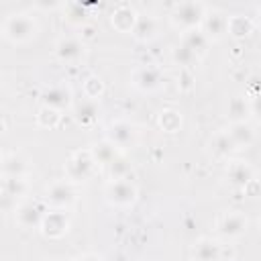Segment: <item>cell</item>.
<instances>
[{"mask_svg":"<svg viewBox=\"0 0 261 261\" xmlns=\"http://www.w3.org/2000/svg\"><path fill=\"white\" fill-rule=\"evenodd\" d=\"M179 43H184L188 49H192L200 59L206 55V51H208V47H210V41L204 37V33H202L200 29H192V31L181 33Z\"/></svg>","mask_w":261,"mask_h":261,"instance_id":"4316f807","label":"cell"},{"mask_svg":"<svg viewBox=\"0 0 261 261\" xmlns=\"http://www.w3.org/2000/svg\"><path fill=\"white\" fill-rule=\"evenodd\" d=\"M53 55L65 65H75L86 55V43L77 35H61L53 45Z\"/></svg>","mask_w":261,"mask_h":261,"instance_id":"52a82bcc","label":"cell"},{"mask_svg":"<svg viewBox=\"0 0 261 261\" xmlns=\"http://www.w3.org/2000/svg\"><path fill=\"white\" fill-rule=\"evenodd\" d=\"M208 147H210V153H212L216 159H226V161H228L230 155L237 151L234 145H232V141H230V137L226 135V130L214 133L212 139H210V143H208Z\"/></svg>","mask_w":261,"mask_h":261,"instance_id":"cb8c5ba5","label":"cell"},{"mask_svg":"<svg viewBox=\"0 0 261 261\" xmlns=\"http://www.w3.org/2000/svg\"><path fill=\"white\" fill-rule=\"evenodd\" d=\"M177 80H181V82L177 84L181 92H188V90H192V86H194V75H192V71H190V69H179V75H177Z\"/></svg>","mask_w":261,"mask_h":261,"instance_id":"d6a6232c","label":"cell"},{"mask_svg":"<svg viewBox=\"0 0 261 261\" xmlns=\"http://www.w3.org/2000/svg\"><path fill=\"white\" fill-rule=\"evenodd\" d=\"M226 181L234 188H245L251 179H255V167L245 159H228L226 161Z\"/></svg>","mask_w":261,"mask_h":261,"instance_id":"5bb4252c","label":"cell"},{"mask_svg":"<svg viewBox=\"0 0 261 261\" xmlns=\"http://www.w3.org/2000/svg\"><path fill=\"white\" fill-rule=\"evenodd\" d=\"M82 94L88 100L100 102V98L104 96V82H102V77L96 75V73H90L88 77H84V82H82Z\"/></svg>","mask_w":261,"mask_h":261,"instance_id":"f546056e","label":"cell"},{"mask_svg":"<svg viewBox=\"0 0 261 261\" xmlns=\"http://www.w3.org/2000/svg\"><path fill=\"white\" fill-rule=\"evenodd\" d=\"M226 135L230 137L234 149H247L255 143V126L249 122V120H243V122H230L228 128H224Z\"/></svg>","mask_w":261,"mask_h":261,"instance_id":"ffe728a7","label":"cell"},{"mask_svg":"<svg viewBox=\"0 0 261 261\" xmlns=\"http://www.w3.org/2000/svg\"><path fill=\"white\" fill-rule=\"evenodd\" d=\"M35 122H37V126H41V128H45V130H53V128H57L59 122H61V112H57V110H53V108H47V106H41V108L37 110Z\"/></svg>","mask_w":261,"mask_h":261,"instance_id":"1f68e13d","label":"cell"},{"mask_svg":"<svg viewBox=\"0 0 261 261\" xmlns=\"http://www.w3.org/2000/svg\"><path fill=\"white\" fill-rule=\"evenodd\" d=\"M43 214H45V206L35 200H22L14 208V220L24 230H39Z\"/></svg>","mask_w":261,"mask_h":261,"instance_id":"8fae6325","label":"cell"},{"mask_svg":"<svg viewBox=\"0 0 261 261\" xmlns=\"http://www.w3.org/2000/svg\"><path fill=\"white\" fill-rule=\"evenodd\" d=\"M31 161L20 153H8L0 159V177H27Z\"/></svg>","mask_w":261,"mask_h":261,"instance_id":"ac0fdd59","label":"cell"},{"mask_svg":"<svg viewBox=\"0 0 261 261\" xmlns=\"http://www.w3.org/2000/svg\"><path fill=\"white\" fill-rule=\"evenodd\" d=\"M106 171H108V179H124V177H130L133 165H130L126 153H120L114 161H110L106 165Z\"/></svg>","mask_w":261,"mask_h":261,"instance_id":"4dcf8cb0","label":"cell"},{"mask_svg":"<svg viewBox=\"0 0 261 261\" xmlns=\"http://www.w3.org/2000/svg\"><path fill=\"white\" fill-rule=\"evenodd\" d=\"M69 224H71V220H69V214L65 210L49 208L43 214V220L39 224V232L45 239L57 241V239H61V237H65L69 232Z\"/></svg>","mask_w":261,"mask_h":261,"instance_id":"30bf717a","label":"cell"},{"mask_svg":"<svg viewBox=\"0 0 261 261\" xmlns=\"http://www.w3.org/2000/svg\"><path fill=\"white\" fill-rule=\"evenodd\" d=\"M247 230H249V216L241 210H226L216 220V232L226 241L241 239Z\"/></svg>","mask_w":261,"mask_h":261,"instance_id":"ba28073f","label":"cell"},{"mask_svg":"<svg viewBox=\"0 0 261 261\" xmlns=\"http://www.w3.org/2000/svg\"><path fill=\"white\" fill-rule=\"evenodd\" d=\"M63 10V20L71 27H84L88 24V16H90V8L82 2H63L61 4Z\"/></svg>","mask_w":261,"mask_h":261,"instance_id":"44dd1931","label":"cell"},{"mask_svg":"<svg viewBox=\"0 0 261 261\" xmlns=\"http://www.w3.org/2000/svg\"><path fill=\"white\" fill-rule=\"evenodd\" d=\"M157 124L165 133H177L181 128V114L175 108H163L157 114Z\"/></svg>","mask_w":261,"mask_h":261,"instance_id":"f1b7e54d","label":"cell"},{"mask_svg":"<svg viewBox=\"0 0 261 261\" xmlns=\"http://www.w3.org/2000/svg\"><path fill=\"white\" fill-rule=\"evenodd\" d=\"M222 245L212 237H202L192 247V261H220Z\"/></svg>","mask_w":261,"mask_h":261,"instance_id":"d6986e66","label":"cell"},{"mask_svg":"<svg viewBox=\"0 0 261 261\" xmlns=\"http://www.w3.org/2000/svg\"><path fill=\"white\" fill-rule=\"evenodd\" d=\"M75 261H106L102 255H98V253H82Z\"/></svg>","mask_w":261,"mask_h":261,"instance_id":"836d02e7","label":"cell"},{"mask_svg":"<svg viewBox=\"0 0 261 261\" xmlns=\"http://www.w3.org/2000/svg\"><path fill=\"white\" fill-rule=\"evenodd\" d=\"M139 198L137 186L130 181V177L124 179H108L104 186V200L112 208H130Z\"/></svg>","mask_w":261,"mask_h":261,"instance_id":"277c9868","label":"cell"},{"mask_svg":"<svg viewBox=\"0 0 261 261\" xmlns=\"http://www.w3.org/2000/svg\"><path fill=\"white\" fill-rule=\"evenodd\" d=\"M130 35H133V39L139 41V43H151V41L159 35V20H157L153 14H143V12H139Z\"/></svg>","mask_w":261,"mask_h":261,"instance_id":"e0dca14e","label":"cell"},{"mask_svg":"<svg viewBox=\"0 0 261 261\" xmlns=\"http://www.w3.org/2000/svg\"><path fill=\"white\" fill-rule=\"evenodd\" d=\"M206 10H208V6L204 2H196V0L177 2L169 10V24L179 33L198 29L202 18H204V14H206Z\"/></svg>","mask_w":261,"mask_h":261,"instance_id":"7a4b0ae2","label":"cell"},{"mask_svg":"<svg viewBox=\"0 0 261 261\" xmlns=\"http://www.w3.org/2000/svg\"><path fill=\"white\" fill-rule=\"evenodd\" d=\"M137 8L128 2H118L110 12V24L118 33H130L137 20Z\"/></svg>","mask_w":261,"mask_h":261,"instance_id":"9a60e30c","label":"cell"},{"mask_svg":"<svg viewBox=\"0 0 261 261\" xmlns=\"http://www.w3.org/2000/svg\"><path fill=\"white\" fill-rule=\"evenodd\" d=\"M29 179L27 177H0V194L12 198V200H20L29 194Z\"/></svg>","mask_w":261,"mask_h":261,"instance_id":"484cf974","label":"cell"},{"mask_svg":"<svg viewBox=\"0 0 261 261\" xmlns=\"http://www.w3.org/2000/svg\"><path fill=\"white\" fill-rule=\"evenodd\" d=\"M63 2H37L35 8H41V10H55V8H61Z\"/></svg>","mask_w":261,"mask_h":261,"instance_id":"e575fe53","label":"cell"},{"mask_svg":"<svg viewBox=\"0 0 261 261\" xmlns=\"http://www.w3.org/2000/svg\"><path fill=\"white\" fill-rule=\"evenodd\" d=\"M71 112H73V118H75V122L80 126L90 128L100 118V102H94V100H88V98H80L77 102H73Z\"/></svg>","mask_w":261,"mask_h":261,"instance_id":"2e32d148","label":"cell"},{"mask_svg":"<svg viewBox=\"0 0 261 261\" xmlns=\"http://www.w3.org/2000/svg\"><path fill=\"white\" fill-rule=\"evenodd\" d=\"M4 130H6V122H4V118L0 116V135H4Z\"/></svg>","mask_w":261,"mask_h":261,"instance_id":"d590c367","label":"cell"},{"mask_svg":"<svg viewBox=\"0 0 261 261\" xmlns=\"http://www.w3.org/2000/svg\"><path fill=\"white\" fill-rule=\"evenodd\" d=\"M249 114H253V106L249 104L247 96H232L226 104V118L230 122H243L249 120Z\"/></svg>","mask_w":261,"mask_h":261,"instance_id":"603a6c76","label":"cell"},{"mask_svg":"<svg viewBox=\"0 0 261 261\" xmlns=\"http://www.w3.org/2000/svg\"><path fill=\"white\" fill-rule=\"evenodd\" d=\"M163 71L157 65H137L130 71V86L143 94H151L157 92L163 86Z\"/></svg>","mask_w":261,"mask_h":261,"instance_id":"9c48e42d","label":"cell"},{"mask_svg":"<svg viewBox=\"0 0 261 261\" xmlns=\"http://www.w3.org/2000/svg\"><path fill=\"white\" fill-rule=\"evenodd\" d=\"M63 169H65V179H69L71 184L77 186V184L88 181V179L94 175V171L98 169V165L94 163L90 149H75V151L67 157Z\"/></svg>","mask_w":261,"mask_h":261,"instance_id":"3957f363","label":"cell"},{"mask_svg":"<svg viewBox=\"0 0 261 261\" xmlns=\"http://www.w3.org/2000/svg\"><path fill=\"white\" fill-rule=\"evenodd\" d=\"M226 16L222 10L218 8H208L202 22H200V31L204 33V37L212 43V41H220L224 35H226Z\"/></svg>","mask_w":261,"mask_h":261,"instance_id":"4fadbf2b","label":"cell"},{"mask_svg":"<svg viewBox=\"0 0 261 261\" xmlns=\"http://www.w3.org/2000/svg\"><path fill=\"white\" fill-rule=\"evenodd\" d=\"M90 149V153H92V159H94V163L100 167H106L110 161H114L118 155H120V151L112 145V143H108L106 139H102V141H98V143H94L92 147H88Z\"/></svg>","mask_w":261,"mask_h":261,"instance_id":"d4e9b609","label":"cell"},{"mask_svg":"<svg viewBox=\"0 0 261 261\" xmlns=\"http://www.w3.org/2000/svg\"><path fill=\"white\" fill-rule=\"evenodd\" d=\"M0 35L12 45H27L39 35V22L29 10H16L4 16Z\"/></svg>","mask_w":261,"mask_h":261,"instance_id":"6da1fadb","label":"cell"},{"mask_svg":"<svg viewBox=\"0 0 261 261\" xmlns=\"http://www.w3.org/2000/svg\"><path fill=\"white\" fill-rule=\"evenodd\" d=\"M41 102H43V106L53 108V110L63 114L65 110H71L75 100H73V94H71V90L67 86L55 84V86H49V88H45L41 92Z\"/></svg>","mask_w":261,"mask_h":261,"instance_id":"7c38bea8","label":"cell"},{"mask_svg":"<svg viewBox=\"0 0 261 261\" xmlns=\"http://www.w3.org/2000/svg\"><path fill=\"white\" fill-rule=\"evenodd\" d=\"M77 200V188L75 184H71L69 179H55L45 188V196L43 202L49 208H59V210H67L69 206H73Z\"/></svg>","mask_w":261,"mask_h":261,"instance_id":"8992f818","label":"cell"},{"mask_svg":"<svg viewBox=\"0 0 261 261\" xmlns=\"http://www.w3.org/2000/svg\"><path fill=\"white\" fill-rule=\"evenodd\" d=\"M104 139L112 143L120 153H126L137 143V126L126 118H114L106 124Z\"/></svg>","mask_w":261,"mask_h":261,"instance_id":"5b68a950","label":"cell"},{"mask_svg":"<svg viewBox=\"0 0 261 261\" xmlns=\"http://www.w3.org/2000/svg\"><path fill=\"white\" fill-rule=\"evenodd\" d=\"M171 61L179 67V69H192L198 61H200V57L192 51V49H188L184 43H175L173 45V49H171Z\"/></svg>","mask_w":261,"mask_h":261,"instance_id":"83f0119b","label":"cell"},{"mask_svg":"<svg viewBox=\"0 0 261 261\" xmlns=\"http://www.w3.org/2000/svg\"><path fill=\"white\" fill-rule=\"evenodd\" d=\"M255 22L245 14H228L226 16V35L232 39H245L253 33Z\"/></svg>","mask_w":261,"mask_h":261,"instance_id":"7402d4cb","label":"cell"},{"mask_svg":"<svg viewBox=\"0 0 261 261\" xmlns=\"http://www.w3.org/2000/svg\"><path fill=\"white\" fill-rule=\"evenodd\" d=\"M55 261H71V259H55Z\"/></svg>","mask_w":261,"mask_h":261,"instance_id":"8d00e7d4","label":"cell"}]
</instances>
